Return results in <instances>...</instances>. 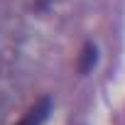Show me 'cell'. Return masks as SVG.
<instances>
[{"label": "cell", "instance_id": "obj_1", "mask_svg": "<svg viewBox=\"0 0 125 125\" xmlns=\"http://www.w3.org/2000/svg\"><path fill=\"white\" fill-rule=\"evenodd\" d=\"M49 110H52V101H49V98H42V101H37L15 125H42V123L47 120Z\"/></svg>", "mask_w": 125, "mask_h": 125}, {"label": "cell", "instance_id": "obj_2", "mask_svg": "<svg viewBox=\"0 0 125 125\" xmlns=\"http://www.w3.org/2000/svg\"><path fill=\"white\" fill-rule=\"evenodd\" d=\"M96 61H98V49L93 42H86L81 54H79V71L81 74H88L93 66H96Z\"/></svg>", "mask_w": 125, "mask_h": 125}]
</instances>
